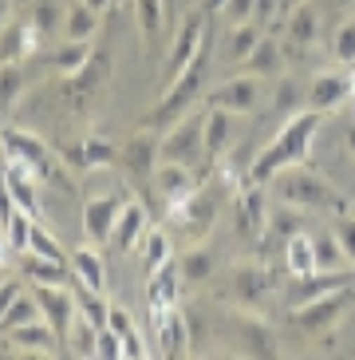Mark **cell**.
<instances>
[{
    "instance_id": "11a10c76",
    "label": "cell",
    "mask_w": 355,
    "mask_h": 360,
    "mask_svg": "<svg viewBox=\"0 0 355 360\" xmlns=\"http://www.w3.org/2000/svg\"><path fill=\"white\" fill-rule=\"evenodd\" d=\"M281 91H276V107H281V111H293V103L296 99H300V91H296V84L293 79H281Z\"/></svg>"
},
{
    "instance_id": "f35d334b",
    "label": "cell",
    "mask_w": 355,
    "mask_h": 360,
    "mask_svg": "<svg viewBox=\"0 0 355 360\" xmlns=\"http://www.w3.org/2000/svg\"><path fill=\"white\" fill-rule=\"evenodd\" d=\"M162 16H166V0H135V20L147 44H154V36L162 32Z\"/></svg>"
},
{
    "instance_id": "db71d44e",
    "label": "cell",
    "mask_w": 355,
    "mask_h": 360,
    "mask_svg": "<svg viewBox=\"0 0 355 360\" xmlns=\"http://www.w3.org/2000/svg\"><path fill=\"white\" fill-rule=\"evenodd\" d=\"M20 293H24V285H20V281H16V277H8V281L0 285V317L8 313V309H12V301H16V297H20Z\"/></svg>"
},
{
    "instance_id": "e575fe53",
    "label": "cell",
    "mask_w": 355,
    "mask_h": 360,
    "mask_svg": "<svg viewBox=\"0 0 355 360\" xmlns=\"http://www.w3.org/2000/svg\"><path fill=\"white\" fill-rule=\"evenodd\" d=\"M284 269L293 277H304L316 269V250H312V238L308 233H293L288 242H284Z\"/></svg>"
},
{
    "instance_id": "8d00e7d4",
    "label": "cell",
    "mask_w": 355,
    "mask_h": 360,
    "mask_svg": "<svg viewBox=\"0 0 355 360\" xmlns=\"http://www.w3.org/2000/svg\"><path fill=\"white\" fill-rule=\"evenodd\" d=\"M63 32H67V40H91L99 32V12L87 8L83 0H75L72 8L63 12Z\"/></svg>"
},
{
    "instance_id": "83f0119b",
    "label": "cell",
    "mask_w": 355,
    "mask_h": 360,
    "mask_svg": "<svg viewBox=\"0 0 355 360\" xmlns=\"http://www.w3.org/2000/svg\"><path fill=\"white\" fill-rule=\"evenodd\" d=\"M284 28H288V40H293V44L312 48V44L320 40V8H316L312 0H296Z\"/></svg>"
},
{
    "instance_id": "5bb4252c",
    "label": "cell",
    "mask_w": 355,
    "mask_h": 360,
    "mask_svg": "<svg viewBox=\"0 0 355 360\" xmlns=\"http://www.w3.org/2000/svg\"><path fill=\"white\" fill-rule=\"evenodd\" d=\"M119 162L135 174V182L154 186V170H158V135H154V127L138 131V135L119 150Z\"/></svg>"
},
{
    "instance_id": "d6986e66",
    "label": "cell",
    "mask_w": 355,
    "mask_h": 360,
    "mask_svg": "<svg viewBox=\"0 0 355 360\" xmlns=\"http://www.w3.org/2000/svg\"><path fill=\"white\" fill-rule=\"evenodd\" d=\"M154 321V345L162 356H186L189 352V325L182 317V309H166V313H158Z\"/></svg>"
},
{
    "instance_id": "484cf974",
    "label": "cell",
    "mask_w": 355,
    "mask_h": 360,
    "mask_svg": "<svg viewBox=\"0 0 355 360\" xmlns=\"http://www.w3.org/2000/svg\"><path fill=\"white\" fill-rule=\"evenodd\" d=\"M0 337L8 340L12 349H28V352H52L55 349V328L43 317L28 321V325H16L8 333H0Z\"/></svg>"
},
{
    "instance_id": "7c38bea8",
    "label": "cell",
    "mask_w": 355,
    "mask_h": 360,
    "mask_svg": "<svg viewBox=\"0 0 355 360\" xmlns=\"http://www.w3.org/2000/svg\"><path fill=\"white\" fill-rule=\"evenodd\" d=\"M0 147L8 150L12 162H24L40 182L52 174V150L43 147L36 135H28V131H0Z\"/></svg>"
},
{
    "instance_id": "836d02e7",
    "label": "cell",
    "mask_w": 355,
    "mask_h": 360,
    "mask_svg": "<svg viewBox=\"0 0 355 360\" xmlns=\"http://www.w3.org/2000/svg\"><path fill=\"white\" fill-rule=\"evenodd\" d=\"M312 250H316V269H328V274H335V269H355L351 257L344 254V245H340V238H335L332 230L316 233Z\"/></svg>"
},
{
    "instance_id": "ffe728a7",
    "label": "cell",
    "mask_w": 355,
    "mask_h": 360,
    "mask_svg": "<svg viewBox=\"0 0 355 360\" xmlns=\"http://www.w3.org/2000/svg\"><path fill=\"white\" fill-rule=\"evenodd\" d=\"M344 99H351V75L344 72H320L312 79V87H308V107L324 111V115L335 111Z\"/></svg>"
},
{
    "instance_id": "94428289",
    "label": "cell",
    "mask_w": 355,
    "mask_h": 360,
    "mask_svg": "<svg viewBox=\"0 0 355 360\" xmlns=\"http://www.w3.org/2000/svg\"><path fill=\"white\" fill-rule=\"evenodd\" d=\"M351 103H355V72H351Z\"/></svg>"
},
{
    "instance_id": "7bdbcfd3",
    "label": "cell",
    "mask_w": 355,
    "mask_h": 360,
    "mask_svg": "<svg viewBox=\"0 0 355 360\" xmlns=\"http://www.w3.org/2000/svg\"><path fill=\"white\" fill-rule=\"evenodd\" d=\"M36 317H43L36 293H20L16 301H12L8 313L0 317V333H8V328H16V325H28V321H36Z\"/></svg>"
},
{
    "instance_id": "c3c4849f",
    "label": "cell",
    "mask_w": 355,
    "mask_h": 360,
    "mask_svg": "<svg viewBox=\"0 0 355 360\" xmlns=\"http://www.w3.org/2000/svg\"><path fill=\"white\" fill-rule=\"evenodd\" d=\"M332 56L340 64H355V24H340V32L332 40Z\"/></svg>"
},
{
    "instance_id": "30bf717a",
    "label": "cell",
    "mask_w": 355,
    "mask_h": 360,
    "mask_svg": "<svg viewBox=\"0 0 355 360\" xmlns=\"http://www.w3.org/2000/svg\"><path fill=\"white\" fill-rule=\"evenodd\" d=\"M36 301H40V313L43 321L55 328V337H67L72 333V321L79 317V301H75L72 285H32Z\"/></svg>"
},
{
    "instance_id": "f6af8a7d",
    "label": "cell",
    "mask_w": 355,
    "mask_h": 360,
    "mask_svg": "<svg viewBox=\"0 0 355 360\" xmlns=\"http://www.w3.org/2000/svg\"><path fill=\"white\" fill-rule=\"evenodd\" d=\"M4 238H8L12 250H24L28 254V238H32V214L24 210H12L8 218H4Z\"/></svg>"
},
{
    "instance_id": "816d5d0a",
    "label": "cell",
    "mask_w": 355,
    "mask_h": 360,
    "mask_svg": "<svg viewBox=\"0 0 355 360\" xmlns=\"http://www.w3.org/2000/svg\"><path fill=\"white\" fill-rule=\"evenodd\" d=\"M95 356H107V360H119L123 356V340H119V333L111 325L99 328V345H95Z\"/></svg>"
},
{
    "instance_id": "9c48e42d",
    "label": "cell",
    "mask_w": 355,
    "mask_h": 360,
    "mask_svg": "<svg viewBox=\"0 0 355 360\" xmlns=\"http://www.w3.org/2000/svg\"><path fill=\"white\" fill-rule=\"evenodd\" d=\"M233 337H237V349L245 356H276L281 352L276 328L257 313H233Z\"/></svg>"
},
{
    "instance_id": "d590c367",
    "label": "cell",
    "mask_w": 355,
    "mask_h": 360,
    "mask_svg": "<svg viewBox=\"0 0 355 360\" xmlns=\"http://www.w3.org/2000/svg\"><path fill=\"white\" fill-rule=\"evenodd\" d=\"M75 162L87 167V170H107V167H115V162H119V147H115V143H107V139H99V135H91V139L79 143Z\"/></svg>"
},
{
    "instance_id": "7402d4cb",
    "label": "cell",
    "mask_w": 355,
    "mask_h": 360,
    "mask_svg": "<svg viewBox=\"0 0 355 360\" xmlns=\"http://www.w3.org/2000/svg\"><path fill=\"white\" fill-rule=\"evenodd\" d=\"M269 289H272V277L264 274V265L245 262L233 269V297H237V305H245V309L261 305L264 297H269Z\"/></svg>"
},
{
    "instance_id": "ee69618b",
    "label": "cell",
    "mask_w": 355,
    "mask_h": 360,
    "mask_svg": "<svg viewBox=\"0 0 355 360\" xmlns=\"http://www.w3.org/2000/svg\"><path fill=\"white\" fill-rule=\"evenodd\" d=\"M28 254H40V257H55V262H72V254L55 242L52 233L43 230V226L32 222V238H28Z\"/></svg>"
},
{
    "instance_id": "2e32d148",
    "label": "cell",
    "mask_w": 355,
    "mask_h": 360,
    "mask_svg": "<svg viewBox=\"0 0 355 360\" xmlns=\"http://www.w3.org/2000/svg\"><path fill=\"white\" fill-rule=\"evenodd\" d=\"M123 194H99L83 206V233L91 245H103L111 242V230H115V218L123 210Z\"/></svg>"
},
{
    "instance_id": "44dd1931",
    "label": "cell",
    "mask_w": 355,
    "mask_h": 360,
    "mask_svg": "<svg viewBox=\"0 0 355 360\" xmlns=\"http://www.w3.org/2000/svg\"><path fill=\"white\" fill-rule=\"evenodd\" d=\"M0 182H4V191H8V198H12L16 210L32 214V218L40 214V198H36V182H40V179H36L24 162H12V167L0 174Z\"/></svg>"
},
{
    "instance_id": "91938a15",
    "label": "cell",
    "mask_w": 355,
    "mask_h": 360,
    "mask_svg": "<svg viewBox=\"0 0 355 360\" xmlns=\"http://www.w3.org/2000/svg\"><path fill=\"white\" fill-rule=\"evenodd\" d=\"M4 281H8V269H4V265H0V285H4Z\"/></svg>"
},
{
    "instance_id": "cb8c5ba5",
    "label": "cell",
    "mask_w": 355,
    "mask_h": 360,
    "mask_svg": "<svg viewBox=\"0 0 355 360\" xmlns=\"http://www.w3.org/2000/svg\"><path fill=\"white\" fill-rule=\"evenodd\" d=\"M142 238H147V210L138 202H123L115 230H111V245L115 250H135V245H142Z\"/></svg>"
},
{
    "instance_id": "ab89813d",
    "label": "cell",
    "mask_w": 355,
    "mask_h": 360,
    "mask_svg": "<svg viewBox=\"0 0 355 360\" xmlns=\"http://www.w3.org/2000/svg\"><path fill=\"white\" fill-rule=\"evenodd\" d=\"M91 52H95V48H91V40H67V44H63V48H60L55 56H48V64H52V68H60L63 75H72L75 68H83L87 60H91Z\"/></svg>"
},
{
    "instance_id": "8fae6325",
    "label": "cell",
    "mask_w": 355,
    "mask_h": 360,
    "mask_svg": "<svg viewBox=\"0 0 355 360\" xmlns=\"http://www.w3.org/2000/svg\"><path fill=\"white\" fill-rule=\"evenodd\" d=\"M107 72H111V60H107V52H99V48H95L91 60H87L83 68H75V72L63 79V87H60L63 99H67V103H75V107H87V99H91L95 91L107 84Z\"/></svg>"
},
{
    "instance_id": "4fadbf2b",
    "label": "cell",
    "mask_w": 355,
    "mask_h": 360,
    "mask_svg": "<svg viewBox=\"0 0 355 360\" xmlns=\"http://www.w3.org/2000/svg\"><path fill=\"white\" fill-rule=\"evenodd\" d=\"M351 281H355V269H335V274L312 269V274H304V277H293L284 301H288V309H300V305H308V301L332 293V289H340V285H351Z\"/></svg>"
},
{
    "instance_id": "3957f363",
    "label": "cell",
    "mask_w": 355,
    "mask_h": 360,
    "mask_svg": "<svg viewBox=\"0 0 355 360\" xmlns=\"http://www.w3.org/2000/svg\"><path fill=\"white\" fill-rule=\"evenodd\" d=\"M272 194L281 206H296V210H324V206H335V214L347 210V202L328 186V179H320L316 170H304L300 162L284 167L272 179Z\"/></svg>"
},
{
    "instance_id": "e0dca14e",
    "label": "cell",
    "mask_w": 355,
    "mask_h": 360,
    "mask_svg": "<svg viewBox=\"0 0 355 360\" xmlns=\"http://www.w3.org/2000/svg\"><path fill=\"white\" fill-rule=\"evenodd\" d=\"M233 218H237L241 238H261V233L269 230V210H264V186L261 182H249V186L237 194Z\"/></svg>"
},
{
    "instance_id": "4316f807",
    "label": "cell",
    "mask_w": 355,
    "mask_h": 360,
    "mask_svg": "<svg viewBox=\"0 0 355 360\" xmlns=\"http://www.w3.org/2000/svg\"><path fill=\"white\" fill-rule=\"evenodd\" d=\"M24 277L28 285H72V262H55V257L24 254Z\"/></svg>"
},
{
    "instance_id": "f5cc1de1",
    "label": "cell",
    "mask_w": 355,
    "mask_h": 360,
    "mask_svg": "<svg viewBox=\"0 0 355 360\" xmlns=\"http://www.w3.org/2000/svg\"><path fill=\"white\" fill-rule=\"evenodd\" d=\"M253 20L261 24V28H272V24L281 20V0H257V8H253Z\"/></svg>"
},
{
    "instance_id": "f1b7e54d",
    "label": "cell",
    "mask_w": 355,
    "mask_h": 360,
    "mask_svg": "<svg viewBox=\"0 0 355 360\" xmlns=\"http://www.w3.org/2000/svg\"><path fill=\"white\" fill-rule=\"evenodd\" d=\"M107 325L119 333V340H123V356L138 360V356H150V349L142 345V333H138L135 317H130V309L123 305H111V313H107Z\"/></svg>"
},
{
    "instance_id": "ba28073f",
    "label": "cell",
    "mask_w": 355,
    "mask_h": 360,
    "mask_svg": "<svg viewBox=\"0 0 355 360\" xmlns=\"http://www.w3.org/2000/svg\"><path fill=\"white\" fill-rule=\"evenodd\" d=\"M264 99V84L261 75H249L241 72L233 79L217 87V91H209V107H221V111H229V115H253Z\"/></svg>"
},
{
    "instance_id": "9f6ffc18",
    "label": "cell",
    "mask_w": 355,
    "mask_h": 360,
    "mask_svg": "<svg viewBox=\"0 0 355 360\" xmlns=\"http://www.w3.org/2000/svg\"><path fill=\"white\" fill-rule=\"evenodd\" d=\"M83 4H87V8H95L99 16H103V12L111 8V4H115V0H83Z\"/></svg>"
},
{
    "instance_id": "680465c9",
    "label": "cell",
    "mask_w": 355,
    "mask_h": 360,
    "mask_svg": "<svg viewBox=\"0 0 355 360\" xmlns=\"http://www.w3.org/2000/svg\"><path fill=\"white\" fill-rule=\"evenodd\" d=\"M344 139H347V150L355 155V123H347V127H344Z\"/></svg>"
},
{
    "instance_id": "6da1fadb",
    "label": "cell",
    "mask_w": 355,
    "mask_h": 360,
    "mask_svg": "<svg viewBox=\"0 0 355 360\" xmlns=\"http://www.w3.org/2000/svg\"><path fill=\"white\" fill-rule=\"evenodd\" d=\"M320 123H324V111H316V107H308V111L293 115L281 131H276V135L269 139V147L253 159V167H249L245 179L269 186L284 167L304 162V159H308V147H312V139H316V131H320Z\"/></svg>"
},
{
    "instance_id": "d6a6232c",
    "label": "cell",
    "mask_w": 355,
    "mask_h": 360,
    "mask_svg": "<svg viewBox=\"0 0 355 360\" xmlns=\"http://www.w3.org/2000/svg\"><path fill=\"white\" fill-rule=\"evenodd\" d=\"M281 64H284V56H281V40L264 36V40L249 52V60H245L241 68H245L249 75H261V79H269V75H281Z\"/></svg>"
},
{
    "instance_id": "4dcf8cb0",
    "label": "cell",
    "mask_w": 355,
    "mask_h": 360,
    "mask_svg": "<svg viewBox=\"0 0 355 360\" xmlns=\"http://www.w3.org/2000/svg\"><path fill=\"white\" fill-rule=\"evenodd\" d=\"M72 274H75V281L83 289H95V293H103L107 289V265H103V257L95 254L91 245H83V250H75L72 254Z\"/></svg>"
},
{
    "instance_id": "7a4b0ae2",
    "label": "cell",
    "mask_w": 355,
    "mask_h": 360,
    "mask_svg": "<svg viewBox=\"0 0 355 360\" xmlns=\"http://www.w3.org/2000/svg\"><path fill=\"white\" fill-rule=\"evenodd\" d=\"M206 75H209V48L186 68V72L178 75L174 84L162 87V96H158V103L147 111L142 127H154V131H158V127H170V123H178V119L186 115V111H194V99L201 96V87H206Z\"/></svg>"
},
{
    "instance_id": "f546056e",
    "label": "cell",
    "mask_w": 355,
    "mask_h": 360,
    "mask_svg": "<svg viewBox=\"0 0 355 360\" xmlns=\"http://www.w3.org/2000/svg\"><path fill=\"white\" fill-rule=\"evenodd\" d=\"M178 269H182V285H206L209 277L217 274V257H213L209 245H194V250L182 254Z\"/></svg>"
},
{
    "instance_id": "60d3db41",
    "label": "cell",
    "mask_w": 355,
    "mask_h": 360,
    "mask_svg": "<svg viewBox=\"0 0 355 360\" xmlns=\"http://www.w3.org/2000/svg\"><path fill=\"white\" fill-rule=\"evenodd\" d=\"M24 87H28V79H24L20 64H0V111H12L16 99L24 96Z\"/></svg>"
},
{
    "instance_id": "52a82bcc",
    "label": "cell",
    "mask_w": 355,
    "mask_h": 360,
    "mask_svg": "<svg viewBox=\"0 0 355 360\" xmlns=\"http://www.w3.org/2000/svg\"><path fill=\"white\" fill-rule=\"evenodd\" d=\"M351 301H355V281L332 289V293H324V297H316V301H308V305H300V309H293V321L304 333H328V328H335L344 321Z\"/></svg>"
},
{
    "instance_id": "f907efd6",
    "label": "cell",
    "mask_w": 355,
    "mask_h": 360,
    "mask_svg": "<svg viewBox=\"0 0 355 360\" xmlns=\"http://www.w3.org/2000/svg\"><path fill=\"white\" fill-rule=\"evenodd\" d=\"M253 8H257V0H225V4H221V20L245 24V20H253Z\"/></svg>"
},
{
    "instance_id": "b9f144b4",
    "label": "cell",
    "mask_w": 355,
    "mask_h": 360,
    "mask_svg": "<svg viewBox=\"0 0 355 360\" xmlns=\"http://www.w3.org/2000/svg\"><path fill=\"white\" fill-rule=\"evenodd\" d=\"M166 262H170V233L166 230L147 233V238H142V269L154 274V269H162Z\"/></svg>"
},
{
    "instance_id": "ac0fdd59",
    "label": "cell",
    "mask_w": 355,
    "mask_h": 360,
    "mask_svg": "<svg viewBox=\"0 0 355 360\" xmlns=\"http://www.w3.org/2000/svg\"><path fill=\"white\" fill-rule=\"evenodd\" d=\"M178 297H182V269H178V262L170 257L162 269H154V274H150V285H147L150 317L166 313V309H178Z\"/></svg>"
},
{
    "instance_id": "74e56055",
    "label": "cell",
    "mask_w": 355,
    "mask_h": 360,
    "mask_svg": "<svg viewBox=\"0 0 355 360\" xmlns=\"http://www.w3.org/2000/svg\"><path fill=\"white\" fill-rule=\"evenodd\" d=\"M63 345H67V352H72V356H95V345H99V325H95L91 317H83V313H79V317L72 321V333H67V337H63Z\"/></svg>"
},
{
    "instance_id": "6f0895ef",
    "label": "cell",
    "mask_w": 355,
    "mask_h": 360,
    "mask_svg": "<svg viewBox=\"0 0 355 360\" xmlns=\"http://www.w3.org/2000/svg\"><path fill=\"white\" fill-rule=\"evenodd\" d=\"M12 20V0H0V28Z\"/></svg>"
},
{
    "instance_id": "7dc6e473",
    "label": "cell",
    "mask_w": 355,
    "mask_h": 360,
    "mask_svg": "<svg viewBox=\"0 0 355 360\" xmlns=\"http://www.w3.org/2000/svg\"><path fill=\"white\" fill-rule=\"evenodd\" d=\"M332 233L340 238V245H344V254L351 257V265H355V214H335V222H332Z\"/></svg>"
},
{
    "instance_id": "9a60e30c",
    "label": "cell",
    "mask_w": 355,
    "mask_h": 360,
    "mask_svg": "<svg viewBox=\"0 0 355 360\" xmlns=\"http://www.w3.org/2000/svg\"><path fill=\"white\" fill-rule=\"evenodd\" d=\"M201 179H198V167H186V162H162L158 159V170H154V194L166 206L182 202L189 191H198Z\"/></svg>"
},
{
    "instance_id": "681fc988",
    "label": "cell",
    "mask_w": 355,
    "mask_h": 360,
    "mask_svg": "<svg viewBox=\"0 0 355 360\" xmlns=\"http://www.w3.org/2000/svg\"><path fill=\"white\" fill-rule=\"evenodd\" d=\"M269 226L281 233V242H288L293 233H300V210H296V206H284L281 214H272L269 218Z\"/></svg>"
},
{
    "instance_id": "bcb514c9",
    "label": "cell",
    "mask_w": 355,
    "mask_h": 360,
    "mask_svg": "<svg viewBox=\"0 0 355 360\" xmlns=\"http://www.w3.org/2000/svg\"><path fill=\"white\" fill-rule=\"evenodd\" d=\"M28 20L36 24V32H55V28L63 24V12H60V4H55V0H36Z\"/></svg>"
},
{
    "instance_id": "d4e9b609",
    "label": "cell",
    "mask_w": 355,
    "mask_h": 360,
    "mask_svg": "<svg viewBox=\"0 0 355 360\" xmlns=\"http://www.w3.org/2000/svg\"><path fill=\"white\" fill-rule=\"evenodd\" d=\"M264 40V28L257 20H245V24H229V32H225V52H221V60L225 64H245L249 60V52L257 48V44Z\"/></svg>"
},
{
    "instance_id": "8992f818",
    "label": "cell",
    "mask_w": 355,
    "mask_h": 360,
    "mask_svg": "<svg viewBox=\"0 0 355 360\" xmlns=\"http://www.w3.org/2000/svg\"><path fill=\"white\" fill-rule=\"evenodd\" d=\"M209 48V20H206V12H189L186 24L178 28L174 44H170V56H166V72H162V87L174 84L178 75L186 72L194 60H198L201 52Z\"/></svg>"
},
{
    "instance_id": "277c9868",
    "label": "cell",
    "mask_w": 355,
    "mask_h": 360,
    "mask_svg": "<svg viewBox=\"0 0 355 360\" xmlns=\"http://www.w3.org/2000/svg\"><path fill=\"white\" fill-rule=\"evenodd\" d=\"M158 159L198 167L206 159V111H186L178 123H170L166 135L158 139Z\"/></svg>"
},
{
    "instance_id": "1f68e13d",
    "label": "cell",
    "mask_w": 355,
    "mask_h": 360,
    "mask_svg": "<svg viewBox=\"0 0 355 360\" xmlns=\"http://www.w3.org/2000/svg\"><path fill=\"white\" fill-rule=\"evenodd\" d=\"M229 111H221V107H209L206 111V159L217 162L225 150H229Z\"/></svg>"
},
{
    "instance_id": "603a6c76",
    "label": "cell",
    "mask_w": 355,
    "mask_h": 360,
    "mask_svg": "<svg viewBox=\"0 0 355 360\" xmlns=\"http://www.w3.org/2000/svg\"><path fill=\"white\" fill-rule=\"evenodd\" d=\"M36 24L32 20H8L0 28V64H20L28 52H36Z\"/></svg>"
},
{
    "instance_id": "5b68a950",
    "label": "cell",
    "mask_w": 355,
    "mask_h": 360,
    "mask_svg": "<svg viewBox=\"0 0 355 360\" xmlns=\"http://www.w3.org/2000/svg\"><path fill=\"white\" fill-rule=\"evenodd\" d=\"M217 206H221V186H206V182H201L198 191H189L182 202L170 206L166 218H170L174 230H182L186 238L201 242V238L213 230V222H217Z\"/></svg>"
}]
</instances>
